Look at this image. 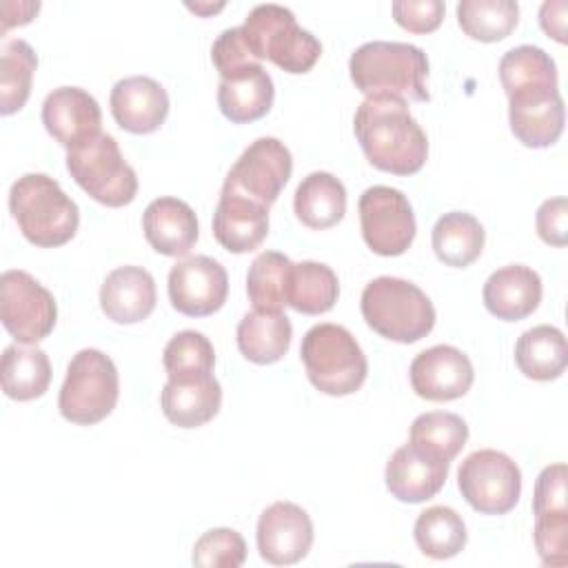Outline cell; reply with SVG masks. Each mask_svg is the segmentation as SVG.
Returning a JSON list of instances; mask_svg holds the SVG:
<instances>
[{"instance_id":"6da1fadb","label":"cell","mask_w":568,"mask_h":568,"mask_svg":"<svg viewBox=\"0 0 568 568\" xmlns=\"http://www.w3.org/2000/svg\"><path fill=\"white\" fill-rule=\"evenodd\" d=\"M353 129L366 160L379 171L413 175L428 158V138L402 98L368 95L355 111Z\"/></svg>"},{"instance_id":"7a4b0ae2","label":"cell","mask_w":568,"mask_h":568,"mask_svg":"<svg viewBox=\"0 0 568 568\" xmlns=\"http://www.w3.org/2000/svg\"><path fill=\"white\" fill-rule=\"evenodd\" d=\"M355 89L368 95H393L413 102H428V58L408 42L373 40L357 47L348 60Z\"/></svg>"},{"instance_id":"3957f363","label":"cell","mask_w":568,"mask_h":568,"mask_svg":"<svg viewBox=\"0 0 568 568\" xmlns=\"http://www.w3.org/2000/svg\"><path fill=\"white\" fill-rule=\"evenodd\" d=\"M9 209L22 235L42 248L67 244L80 224L78 204L44 173H27L11 184Z\"/></svg>"},{"instance_id":"277c9868","label":"cell","mask_w":568,"mask_h":568,"mask_svg":"<svg viewBox=\"0 0 568 568\" xmlns=\"http://www.w3.org/2000/svg\"><path fill=\"white\" fill-rule=\"evenodd\" d=\"M359 308L375 333L402 344L426 337L435 326V306L428 295L402 277L371 280L362 291Z\"/></svg>"},{"instance_id":"5b68a950","label":"cell","mask_w":568,"mask_h":568,"mask_svg":"<svg viewBox=\"0 0 568 568\" xmlns=\"http://www.w3.org/2000/svg\"><path fill=\"white\" fill-rule=\"evenodd\" d=\"M311 384L333 397L359 390L366 379L368 362L353 333L339 324H315L306 331L300 346Z\"/></svg>"},{"instance_id":"8992f818","label":"cell","mask_w":568,"mask_h":568,"mask_svg":"<svg viewBox=\"0 0 568 568\" xmlns=\"http://www.w3.org/2000/svg\"><path fill=\"white\" fill-rule=\"evenodd\" d=\"M255 60H271L286 73H306L322 55L320 40L295 22L291 9L282 4H257L240 27Z\"/></svg>"},{"instance_id":"52a82bcc","label":"cell","mask_w":568,"mask_h":568,"mask_svg":"<svg viewBox=\"0 0 568 568\" xmlns=\"http://www.w3.org/2000/svg\"><path fill=\"white\" fill-rule=\"evenodd\" d=\"M120 377L113 359L98 348L78 351L58 395L60 415L80 426L102 422L118 404Z\"/></svg>"},{"instance_id":"ba28073f","label":"cell","mask_w":568,"mask_h":568,"mask_svg":"<svg viewBox=\"0 0 568 568\" xmlns=\"http://www.w3.org/2000/svg\"><path fill=\"white\" fill-rule=\"evenodd\" d=\"M67 169L78 186L104 206H124L138 193V175L109 133L69 151Z\"/></svg>"},{"instance_id":"9c48e42d","label":"cell","mask_w":568,"mask_h":568,"mask_svg":"<svg viewBox=\"0 0 568 568\" xmlns=\"http://www.w3.org/2000/svg\"><path fill=\"white\" fill-rule=\"evenodd\" d=\"M457 486L473 510L481 515H506L519 501L521 470L506 453L481 448L462 462Z\"/></svg>"},{"instance_id":"30bf717a","label":"cell","mask_w":568,"mask_h":568,"mask_svg":"<svg viewBox=\"0 0 568 568\" xmlns=\"http://www.w3.org/2000/svg\"><path fill=\"white\" fill-rule=\"evenodd\" d=\"M0 320L18 344H38L53 331L58 306L33 275L11 268L0 277Z\"/></svg>"},{"instance_id":"8fae6325","label":"cell","mask_w":568,"mask_h":568,"mask_svg":"<svg viewBox=\"0 0 568 568\" xmlns=\"http://www.w3.org/2000/svg\"><path fill=\"white\" fill-rule=\"evenodd\" d=\"M359 224L366 246L384 257L402 255L415 240V213L408 197L393 186L375 184L359 195Z\"/></svg>"},{"instance_id":"7c38bea8","label":"cell","mask_w":568,"mask_h":568,"mask_svg":"<svg viewBox=\"0 0 568 568\" xmlns=\"http://www.w3.org/2000/svg\"><path fill=\"white\" fill-rule=\"evenodd\" d=\"M293 171L291 151L277 138L251 142L226 173L222 191L271 206L286 186Z\"/></svg>"},{"instance_id":"4fadbf2b","label":"cell","mask_w":568,"mask_h":568,"mask_svg":"<svg viewBox=\"0 0 568 568\" xmlns=\"http://www.w3.org/2000/svg\"><path fill=\"white\" fill-rule=\"evenodd\" d=\"M566 464L546 466L532 495L535 515V546L541 564L566 566L568 564V508H566Z\"/></svg>"},{"instance_id":"5bb4252c","label":"cell","mask_w":568,"mask_h":568,"mask_svg":"<svg viewBox=\"0 0 568 568\" xmlns=\"http://www.w3.org/2000/svg\"><path fill=\"white\" fill-rule=\"evenodd\" d=\"M229 295L224 266L209 255L180 260L169 271V300L173 308L189 317H204L220 311Z\"/></svg>"},{"instance_id":"9a60e30c","label":"cell","mask_w":568,"mask_h":568,"mask_svg":"<svg viewBox=\"0 0 568 568\" xmlns=\"http://www.w3.org/2000/svg\"><path fill=\"white\" fill-rule=\"evenodd\" d=\"M42 124L64 149H80L102 135L98 100L80 87H58L42 102Z\"/></svg>"},{"instance_id":"2e32d148","label":"cell","mask_w":568,"mask_h":568,"mask_svg":"<svg viewBox=\"0 0 568 568\" xmlns=\"http://www.w3.org/2000/svg\"><path fill=\"white\" fill-rule=\"evenodd\" d=\"M255 539L264 561L291 566L308 555L313 546V521L297 504L275 501L260 515Z\"/></svg>"},{"instance_id":"e0dca14e","label":"cell","mask_w":568,"mask_h":568,"mask_svg":"<svg viewBox=\"0 0 568 568\" xmlns=\"http://www.w3.org/2000/svg\"><path fill=\"white\" fill-rule=\"evenodd\" d=\"M408 377L419 397L430 402H450L470 390L475 371L466 353L450 344H437L415 355Z\"/></svg>"},{"instance_id":"ac0fdd59","label":"cell","mask_w":568,"mask_h":568,"mask_svg":"<svg viewBox=\"0 0 568 568\" xmlns=\"http://www.w3.org/2000/svg\"><path fill=\"white\" fill-rule=\"evenodd\" d=\"M164 417L180 428H197L211 422L222 404V386L213 371L169 375L160 395Z\"/></svg>"},{"instance_id":"d6986e66","label":"cell","mask_w":568,"mask_h":568,"mask_svg":"<svg viewBox=\"0 0 568 568\" xmlns=\"http://www.w3.org/2000/svg\"><path fill=\"white\" fill-rule=\"evenodd\" d=\"M566 109L559 89L524 91L508 98V122L515 138L530 149L555 144L564 131Z\"/></svg>"},{"instance_id":"ffe728a7","label":"cell","mask_w":568,"mask_h":568,"mask_svg":"<svg viewBox=\"0 0 568 568\" xmlns=\"http://www.w3.org/2000/svg\"><path fill=\"white\" fill-rule=\"evenodd\" d=\"M115 122L129 133H153L169 115L166 89L149 75L122 78L113 84L109 98Z\"/></svg>"},{"instance_id":"44dd1931","label":"cell","mask_w":568,"mask_h":568,"mask_svg":"<svg viewBox=\"0 0 568 568\" xmlns=\"http://www.w3.org/2000/svg\"><path fill=\"white\" fill-rule=\"evenodd\" d=\"M448 466L450 462L410 444L399 446L386 464V488L399 501H426L446 484Z\"/></svg>"},{"instance_id":"7402d4cb","label":"cell","mask_w":568,"mask_h":568,"mask_svg":"<svg viewBox=\"0 0 568 568\" xmlns=\"http://www.w3.org/2000/svg\"><path fill=\"white\" fill-rule=\"evenodd\" d=\"M155 280L142 266H118L100 286L102 313L115 324H135L155 308Z\"/></svg>"},{"instance_id":"603a6c76","label":"cell","mask_w":568,"mask_h":568,"mask_svg":"<svg viewBox=\"0 0 568 568\" xmlns=\"http://www.w3.org/2000/svg\"><path fill=\"white\" fill-rule=\"evenodd\" d=\"M142 231L153 251L182 257L197 242V217L184 200L155 197L142 213Z\"/></svg>"},{"instance_id":"cb8c5ba5","label":"cell","mask_w":568,"mask_h":568,"mask_svg":"<svg viewBox=\"0 0 568 568\" xmlns=\"http://www.w3.org/2000/svg\"><path fill=\"white\" fill-rule=\"evenodd\" d=\"M273 78L262 67V62H253L235 73L220 78L217 106L222 115L235 124L264 118L273 106Z\"/></svg>"},{"instance_id":"d4e9b609","label":"cell","mask_w":568,"mask_h":568,"mask_svg":"<svg viewBox=\"0 0 568 568\" xmlns=\"http://www.w3.org/2000/svg\"><path fill=\"white\" fill-rule=\"evenodd\" d=\"M268 233V209L235 195L220 193L213 213V235L229 253H248L257 248Z\"/></svg>"},{"instance_id":"484cf974","label":"cell","mask_w":568,"mask_h":568,"mask_svg":"<svg viewBox=\"0 0 568 568\" xmlns=\"http://www.w3.org/2000/svg\"><path fill=\"white\" fill-rule=\"evenodd\" d=\"M541 302V280L537 271L524 264H508L493 271L484 284V304L488 313L504 322L528 317Z\"/></svg>"},{"instance_id":"4316f807","label":"cell","mask_w":568,"mask_h":568,"mask_svg":"<svg viewBox=\"0 0 568 568\" xmlns=\"http://www.w3.org/2000/svg\"><path fill=\"white\" fill-rule=\"evenodd\" d=\"M240 353L253 364H273L282 359L291 346L293 326L284 311H251L235 331Z\"/></svg>"},{"instance_id":"83f0119b","label":"cell","mask_w":568,"mask_h":568,"mask_svg":"<svg viewBox=\"0 0 568 568\" xmlns=\"http://www.w3.org/2000/svg\"><path fill=\"white\" fill-rule=\"evenodd\" d=\"M293 209L308 229L335 226L346 213V189L333 173L313 171L297 184Z\"/></svg>"},{"instance_id":"f1b7e54d","label":"cell","mask_w":568,"mask_h":568,"mask_svg":"<svg viewBox=\"0 0 568 568\" xmlns=\"http://www.w3.org/2000/svg\"><path fill=\"white\" fill-rule=\"evenodd\" d=\"M515 362L530 379H557L568 364V344L564 333L550 324L528 328L515 344Z\"/></svg>"},{"instance_id":"f546056e","label":"cell","mask_w":568,"mask_h":568,"mask_svg":"<svg viewBox=\"0 0 568 568\" xmlns=\"http://www.w3.org/2000/svg\"><path fill=\"white\" fill-rule=\"evenodd\" d=\"M0 382L4 395L16 402L42 397L51 382V362L38 346L11 344L2 353Z\"/></svg>"},{"instance_id":"4dcf8cb0","label":"cell","mask_w":568,"mask_h":568,"mask_svg":"<svg viewBox=\"0 0 568 568\" xmlns=\"http://www.w3.org/2000/svg\"><path fill=\"white\" fill-rule=\"evenodd\" d=\"M486 233L479 220L464 211L444 213L433 226V251L439 262L466 268L484 251Z\"/></svg>"},{"instance_id":"1f68e13d","label":"cell","mask_w":568,"mask_h":568,"mask_svg":"<svg viewBox=\"0 0 568 568\" xmlns=\"http://www.w3.org/2000/svg\"><path fill=\"white\" fill-rule=\"evenodd\" d=\"M339 295V282L331 266L322 262H297L288 268L284 300L304 315H320L333 308Z\"/></svg>"},{"instance_id":"d6a6232c","label":"cell","mask_w":568,"mask_h":568,"mask_svg":"<svg viewBox=\"0 0 568 568\" xmlns=\"http://www.w3.org/2000/svg\"><path fill=\"white\" fill-rule=\"evenodd\" d=\"M499 80L508 98L524 91L557 89V67L544 49L519 44L501 55Z\"/></svg>"},{"instance_id":"836d02e7","label":"cell","mask_w":568,"mask_h":568,"mask_svg":"<svg viewBox=\"0 0 568 568\" xmlns=\"http://www.w3.org/2000/svg\"><path fill=\"white\" fill-rule=\"evenodd\" d=\"M417 548L430 559H450L466 546V524L462 515L448 506H430L419 513L413 528Z\"/></svg>"},{"instance_id":"e575fe53","label":"cell","mask_w":568,"mask_h":568,"mask_svg":"<svg viewBox=\"0 0 568 568\" xmlns=\"http://www.w3.org/2000/svg\"><path fill=\"white\" fill-rule=\"evenodd\" d=\"M38 55L29 42L16 38L2 44L0 53V113L11 115L20 111L31 93Z\"/></svg>"},{"instance_id":"d590c367","label":"cell","mask_w":568,"mask_h":568,"mask_svg":"<svg viewBox=\"0 0 568 568\" xmlns=\"http://www.w3.org/2000/svg\"><path fill=\"white\" fill-rule=\"evenodd\" d=\"M468 439V426L466 422L446 410H430L422 413L419 417L413 419L410 424V435L408 444L426 450L430 455H437L446 462H450L466 444Z\"/></svg>"},{"instance_id":"8d00e7d4","label":"cell","mask_w":568,"mask_h":568,"mask_svg":"<svg viewBox=\"0 0 568 568\" xmlns=\"http://www.w3.org/2000/svg\"><path fill=\"white\" fill-rule=\"evenodd\" d=\"M519 20V4L513 0H462L457 22L466 36L479 42L504 40Z\"/></svg>"},{"instance_id":"74e56055","label":"cell","mask_w":568,"mask_h":568,"mask_svg":"<svg viewBox=\"0 0 568 568\" xmlns=\"http://www.w3.org/2000/svg\"><path fill=\"white\" fill-rule=\"evenodd\" d=\"M291 260L277 251L260 253L246 273V293L257 311H282Z\"/></svg>"},{"instance_id":"f35d334b","label":"cell","mask_w":568,"mask_h":568,"mask_svg":"<svg viewBox=\"0 0 568 568\" xmlns=\"http://www.w3.org/2000/svg\"><path fill=\"white\" fill-rule=\"evenodd\" d=\"M162 364L166 375L189 373V371H213L215 351L209 337L200 331H180L175 333L162 353Z\"/></svg>"},{"instance_id":"ab89813d","label":"cell","mask_w":568,"mask_h":568,"mask_svg":"<svg viewBox=\"0 0 568 568\" xmlns=\"http://www.w3.org/2000/svg\"><path fill=\"white\" fill-rule=\"evenodd\" d=\"M191 559L200 568H240L246 559V544L233 528H211L195 541Z\"/></svg>"},{"instance_id":"60d3db41","label":"cell","mask_w":568,"mask_h":568,"mask_svg":"<svg viewBox=\"0 0 568 568\" xmlns=\"http://www.w3.org/2000/svg\"><path fill=\"white\" fill-rule=\"evenodd\" d=\"M390 9L395 22L413 33L435 31L446 13V4L442 0H395Z\"/></svg>"},{"instance_id":"b9f144b4","label":"cell","mask_w":568,"mask_h":568,"mask_svg":"<svg viewBox=\"0 0 568 568\" xmlns=\"http://www.w3.org/2000/svg\"><path fill=\"white\" fill-rule=\"evenodd\" d=\"M211 60H213L220 78H224L229 73H235V71H240V69H244V67H248L253 62H260L248 51L240 27L224 29L217 36V40L211 47Z\"/></svg>"},{"instance_id":"7bdbcfd3","label":"cell","mask_w":568,"mask_h":568,"mask_svg":"<svg viewBox=\"0 0 568 568\" xmlns=\"http://www.w3.org/2000/svg\"><path fill=\"white\" fill-rule=\"evenodd\" d=\"M537 233L546 244L566 246L568 242V202L566 197H550L537 209Z\"/></svg>"},{"instance_id":"ee69618b","label":"cell","mask_w":568,"mask_h":568,"mask_svg":"<svg viewBox=\"0 0 568 568\" xmlns=\"http://www.w3.org/2000/svg\"><path fill=\"white\" fill-rule=\"evenodd\" d=\"M566 13H568V2L564 0L544 2L539 9L541 29L561 44L566 42Z\"/></svg>"},{"instance_id":"f6af8a7d","label":"cell","mask_w":568,"mask_h":568,"mask_svg":"<svg viewBox=\"0 0 568 568\" xmlns=\"http://www.w3.org/2000/svg\"><path fill=\"white\" fill-rule=\"evenodd\" d=\"M191 11H195V13H202V16H206V13H215V11H220L222 7H224V2H217V4H186Z\"/></svg>"}]
</instances>
